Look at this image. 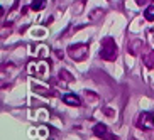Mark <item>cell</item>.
<instances>
[{
	"mask_svg": "<svg viewBox=\"0 0 154 140\" xmlns=\"http://www.w3.org/2000/svg\"><path fill=\"white\" fill-rule=\"evenodd\" d=\"M42 5H44V0H32L31 9H32V10H41Z\"/></svg>",
	"mask_w": 154,
	"mask_h": 140,
	"instance_id": "obj_7",
	"label": "cell"
},
{
	"mask_svg": "<svg viewBox=\"0 0 154 140\" xmlns=\"http://www.w3.org/2000/svg\"><path fill=\"white\" fill-rule=\"evenodd\" d=\"M149 118H151V122H152V127H154V113H149Z\"/></svg>",
	"mask_w": 154,
	"mask_h": 140,
	"instance_id": "obj_9",
	"label": "cell"
},
{
	"mask_svg": "<svg viewBox=\"0 0 154 140\" xmlns=\"http://www.w3.org/2000/svg\"><path fill=\"white\" fill-rule=\"evenodd\" d=\"M144 19L146 20H154V5H149L144 10Z\"/></svg>",
	"mask_w": 154,
	"mask_h": 140,
	"instance_id": "obj_6",
	"label": "cell"
},
{
	"mask_svg": "<svg viewBox=\"0 0 154 140\" xmlns=\"http://www.w3.org/2000/svg\"><path fill=\"white\" fill-rule=\"evenodd\" d=\"M147 2H149V0H136L137 5H144V4H147Z\"/></svg>",
	"mask_w": 154,
	"mask_h": 140,
	"instance_id": "obj_8",
	"label": "cell"
},
{
	"mask_svg": "<svg viewBox=\"0 0 154 140\" xmlns=\"http://www.w3.org/2000/svg\"><path fill=\"white\" fill-rule=\"evenodd\" d=\"M100 58L105 61H113L117 58V44L112 37H105L102 41V47H100Z\"/></svg>",
	"mask_w": 154,
	"mask_h": 140,
	"instance_id": "obj_1",
	"label": "cell"
},
{
	"mask_svg": "<svg viewBox=\"0 0 154 140\" xmlns=\"http://www.w3.org/2000/svg\"><path fill=\"white\" fill-rule=\"evenodd\" d=\"M144 64L147 68H154V51H149V52L144 56Z\"/></svg>",
	"mask_w": 154,
	"mask_h": 140,
	"instance_id": "obj_5",
	"label": "cell"
},
{
	"mask_svg": "<svg viewBox=\"0 0 154 140\" xmlns=\"http://www.w3.org/2000/svg\"><path fill=\"white\" fill-rule=\"evenodd\" d=\"M93 133L97 137H100V139H105V140H117V137L112 135L109 132V128H107V125H103V123H97L93 127Z\"/></svg>",
	"mask_w": 154,
	"mask_h": 140,
	"instance_id": "obj_3",
	"label": "cell"
},
{
	"mask_svg": "<svg viewBox=\"0 0 154 140\" xmlns=\"http://www.w3.org/2000/svg\"><path fill=\"white\" fill-rule=\"evenodd\" d=\"M63 101L66 105H69V106H80V98L76 95H64Z\"/></svg>",
	"mask_w": 154,
	"mask_h": 140,
	"instance_id": "obj_4",
	"label": "cell"
},
{
	"mask_svg": "<svg viewBox=\"0 0 154 140\" xmlns=\"http://www.w3.org/2000/svg\"><path fill=\"white\" fill-rule=\"evenodd\" d=\"M68 54L71 59L75 61H83L88 54V46L86 44H75V46H69L68 47Z\"/></svg>",
	"mask_w": 154,
	"mask_h": 140,
	"instance_id": "obj_2",
	"label": "cell"
}]
</instances>
